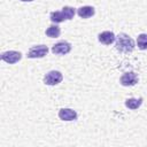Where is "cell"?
Segmentation results:
<instances>
[{"label": "cell", "mask_w": 147, "mask_h": 147, "mask_svg": "<svg viewBox=\"0 0 147 147\" xmlns=\"http://www.w3.org/2000/svg\"><path fill=\"white\" fill-rule=\"evenodd\" d=\"M98 39L103 45H110V44H113L116 40V36L111 31H103V32L99 33Z\"/></svg>", "instance_id": "ba28073f"}, {"label": "cell", "mask_w": 147, "mask_h": 147, "mask_svg": "<svg viewBox=\"0 0 147 147\" xmlns=\"http://www.w3.org/2000/svg\"><path fill=\"white\" fill-rule=\"evenodd\" d=\"M116 49L122 52V53H131L133 52L136 44L134 40L126 33H119L116 37V45H115Z\"/></svg>", "instance_id": "6da1fadb"}, {"label": "cell", "mask_w": 147, "mask_h": 147, "mask_svg": "<svg viewBox=\"0 0 147 147\" xmlns=\"http://www.w3.org/2000/svg\"><path fill=\"white\" fill-rule=\"evenodd\" d=\"M61 34V29L56 24H52L46 29V36L49 38H57Z\"/></svg>", "instance_id": "8fae6325"}, {"label": "cell", "mask_w": 147, "mask_h": 147, "mask_svg": "<svg viewBox=\"0 0 147 147\" xmlns=\"http://www.w3.org/2000/svg\"><path fill=\"white\" fill-rule=\"evenodd\" d=\"M48 53V47L46 45H37L32 46L29 52H28V57L29 59H40L47 55Z\"/></svg>", "instance_id": "3957f363"}, {"label": "cell", "mask_w": 147, "mask_h": 147, "mask_svg": "<svg viewBox=\"0 0 147 147\" xmlns=\"http://www.w3.org/2000/svg\"><path fill=\"white\" fill-rule=\"evenodd\" d=\"M119 83L123 86H133L138 83V76L137 74H134L133 71L130 72H125L119 78Z\"/></svg>", "instance_id": "8992f818"}, {"label": "cell", "mask_w": 147, "mask_h": 147, "mask_svg": "<svg viewBox=\"0 0 147 147\" xmlns=\"http://www.w3.org/2000/svg\"><path fill=\"white\" fill-rule=\"evenodd\" d=\"M21 1H23V2H31V1H33V0H21Z\"/></svg>", "instance_id": "9a60e30c"}, {"label": "cell", "mask_w": 147, "mask_h": 147, "mask_svg": "<svg viewBox=\"0 0 147 147\" xmlns=\"http://www.w3.org/2000/svg\"><path fill=\"white\" fill-rule=\"evenodd\" d=\"M21 59H22V53L17 51H7L1 54V60L9 64L17 63Z\"/></svg>", "instance_id": "277c9868"}, {"label": "cell", "mask_w": 147, "mask_h": 147, "mask_svg": "<svg viewBox=\"0 0 147 147\" xmlns=\"http://www.w3.org/2000/svg\"><path fill=\"white\" fill-rule=\"evenodd\" d=\"M137 45H138V48H140L142 51L147 49V33H141L138 36Z\"/></svg>", "instance_id": "5bb4252c"}, {"label": "cell", "mask_w": 147, "mask_h": 147, "mask_svg": "<svg viewBox=\"0 0 147 147\" xmlns=\"http://www.w3.org/2000/svg\"><path fill=\"white\" fill-rule=\"evenodd\" d=\"M59 117H60V119H62V121L70 122V121H76L77 117H78V114H77L76 110H74V109H70V108H62V109L59 110Z\"/></svg>", "instance_id": "52a82bcc"}, {"label": "cell", "mask_w": 147, "mask_h": 147, "mask_svg": "<svg viewBox=\"0 0 147 147\" xmlns=\"http://www.w3.org/2000/svg\"><path fill=\"white\" fill-rule=\"evenodd\" d=\"M77 14L82 18H90L95 14V9L92 6H83L77 9Z\"/></svg>", "instance_id": "9c48e42d"}, {"label": "cell", "mask_w": 147, "mask_h": 147, "mask_svg": "<svg viewBox=\"0 0 147 147\" xmlns=\"http://www.w3.org/2000/svg\"><path fill=\"white\" fill-rule=\"evenodd\" d=\"M71 51V44L68 41H59L52 47V52L57 55H65L70 53Z\"/></svg>", "instance_id": "5b68a950"}, {"label": "cell", "mask_w": 147, "mask_h": 147, "mask_svg": "<svg viewBox=\"0 0 147 147\" xmlns=\"http://www.w3.org/2000/svg\"><path fill=\"white\" fill-rule=\"evenodd\" d=\"M49 18H51V21H52L53 23H55V24L67 21L65 17H64V14L62 13V10H61V11H52L51 15H49Z\"/></svg>", "instance_id": "7c38bea8"}, {"label": "cell", "mask_w": 147, "mask_h": 147, "mask_svg": "<svg viewBox=\"0 0 147 147\" xmlns=\"http://www.w3.org/2000/svg\"><path fill=\"white\" fill-rule=\"evenodd\" d=\"M142 105V98H139V99H136V98H130V99H126L125 100V106L129 108V109H138L140 106Z\"/></svg>", "instance_id": "30bf717a"}, {"label": "cell", "mask_w": 147, "mask_h": 147, "mask_svg": "<svg viewBox=\"0 0 147 147\" xmlns=\"http://www.w3.org/2000/svg\"><path fill=\"white\" fill-rule=\"evenodd\" d=\"M62 13L64 14V17L67 21H70L74 18L75 14H76V9L74 7H70V6H64L62 8Z\"/></svg>", "instance_id": "4fadbf2b"}, {"label": "cell", "mask_w": 147, "mask_h": 147, "mask_svg": "<svg viewBox=\"0 0 147 147\" xmlns=\"http://www.w3.org/2000/svg\"><path fill=\"white\" fill-rule=\"evenodd\" d=\"M63 79V76L60 71L57 70H52L49 72H47L45 76H44V84L46 85H49V86H54V85H57L62 82Z\"/></svg>", "instance_id": "7a4b0ae2"}]
</instances>
